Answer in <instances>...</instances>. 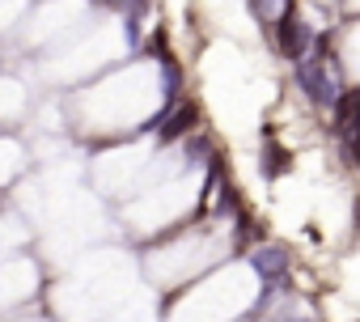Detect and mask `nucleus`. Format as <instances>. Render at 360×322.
Listing matches in <instances>:
<instances>
[{
    "mask_svg": "<svg viewBox=\"0 0 360 322\" xmlns=\"http://www.w3.org/2000/svg\"><path fill=\"white\" fill-rule=\"evenodd\" d=\"M271 26H276V51H280L284 60L297 64V60L309 56V43H314V39H309V26H301V18H297L292 9H284Z\"/></svg>",
    "mask_w": 360,
    "mask_h": 322,
    "instance_id": "nucleus-1",
    "label": "nucleus"
},
{
    "mask_svg": "<svg viewBox=\"0 0 360 322\" xmlns=\"http://www.w3.org/2000/svg\"><path fill=\"white\" fill-rule=\"evenodd\" d=\"M330 110H335V131L343 136V144H352V140L360 136V89L339 94Z\"/></svg>",
    "mask_w": 360,
    "mask_h": 322,
    "instance_id": "nucleus-2",
    "label": "nucleus"
},
{
    "mask_svg": "<svg viewBox=\"0 0 360 322\" xmlns=\"http://www.w3.org/2000/svg\"><path fill=\"white\" fill-rule=\"evenodd\" d=\"M195 123H200V106L195 102H178L157 127H161V140H183V136H191Z\"/></svg>",
    "mask_w": 360,
    "mask_h": 322,
    "instance_id": "nucleus-3",
    "label": "nucleus"
},
{
    "mask_svg": "<svg viewBox=\"0 0 360 322\" xmlns=\"http://www.w3.org/2000/svg\"><path fill=\"white\" fill-rule=\"evenodd\" d=\"M250 263H255V271L263 276V280H284L288 276V250L284 246H259L255 255H250Z\"/></svg>",
    "mask_w": 360,
    "mask_h": 322,
    "instance_id": "nucleus-4",
    "label": "nucleus"
},
{
    "mask_svg": "<svg viewBox=\"0 0 360 322\" xmlns=\"http://www.w3.org/2000/svg\"><path fill=\"white\" fill-rule=\"evenodd\" d=\"M259 170H263V179H284L288 170H292V153L284 148V144H263V161H259Z\"/></svg>",
    "mask_w": 360,
    "mask_h": 322,
    "instance_id": "nucleus-5",
    "label": "nucleus"
}]
</instances>
